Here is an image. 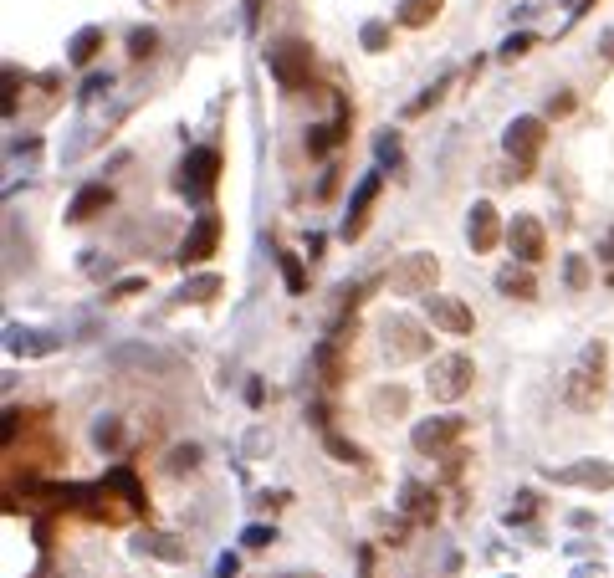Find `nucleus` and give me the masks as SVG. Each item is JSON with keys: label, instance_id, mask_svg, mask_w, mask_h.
Returning a JSON list of instances; mask_svg holds the SVG:
<instances>
[{"label": "nucleus", "instance_id": "f257e3e1", "mask_svg": "<svg viewBox=\"0 0 614 578\" xmlns=\"http://www.w3.org/2000/svg\"><path fill=\"white\" fill-rule=\"evenodd\" d=\"M604 379H609V353H604V343H584L574 374H568V384H563V405H568V410H594L599 399H604Z\"/></svg>", "mask_w": 614, "mask_h": 578}, {"label": "nucleus", "instance_id": "f03ea898", "mask_svg": "<svg viewBox=\"0 0 614 578\" xmlns=\"http://www.w3.org/2000/svg\"><path fill=\"white\" fill-rule=\"evenodd\" d=\"M476 384V364H471V353H435L430 369H425V389L435 405H461V399L471 394Z\"/></svg>", "mask_w": 614, "mask_h": 578}, {"label": "nucleus", "instance_id": "7ed1b4c3", "mask_svg": "<svg viewBox=\"0 0 614 578\" xmlns=\"http://www.w3.org/2000/svg\"><path fill=\"white\" fill-rule=\"evenodd\" d=\"M267 72L282 93H297V87L313 82V47L302 36H277L267 47Z\"/></svg>", "mask_w": 614, "mask_h": 578}, {"label": "nucleus", "instance_id": "20e7f679", "mask_svg": "<svg viewBox=\"0 0 614 578\" xmlns=\"http://www.w3.org/2000/svg\"><path fill=\"white\" fill-rule=\"evenodd\" d=\"M435 282H441V256L435 251H410L405 261H394V272H389L394 297H430Z\"/></svg>", "mask_w": 614, "mask_h": 578}, {"label": "nucleus", "instance_id": "39448f33", "mask_svg": "<svg viewBox=\"0 0 614 578\" xmlns=\"http://www.w3.org/2000/svg\"><path fill=\"white\" fill-rule=\"evenodd\" d=\"M384 359L389 364H410V359H425L430 353V328L425 323H415V318H405V313H394V318H384Z\"/></svg>", "mask_w": 614, "mask_h": 578}, {"label": "nucleus", "instance_id": "423d86ee", "mask_svg": "<svg viewBox=\"0 0 614 578\" xmlns=\"http://www.w3.org/2000/svg\"><path fill=\"white\" fill-rule=\"evenodd\" d=\"M543 144H548V118H533V113L512 118V123H507V133H502L507 159H512V164H522V169H533V164H538Z\"/></svg>", "mask_w": 614, "mask_h": 578}, {"label": "nucleus", "instance_id": "0eeeda50", "mask_svg": "<svg viewBox=\"0 0 614 578\" xmlns=\"http://www.w3.org/2000/svg\"><path fill=\"white\" fill-rule=\"evenodd\" d=\"M379 190H384V174H379V169H369L364 180H359V190H354V200H348L343 226H338V236H343L348 246L364 241V231H369V215H374V205H379Z\"/></svg>", "mask_w": 614, "mask_h": 578}, {"label": "nucleus", "instance_id": "6e6552de", "mask_svg": "<svg viewBox=\"0 0 614 578\" xmlns=\"http://www.w3.org/2000/svg\"><path fill=\"white\" fill-rule=\"evenodd\" d=\"M215 180H221V149H210V144L205 149H190L185 164H180V190L190 200H210Z\"/></svg>", "mask_w": 614, "mask_h": 578}, {"label": "nucleus", "instance_id": "1a4fd4ad", "mask_svg": "<svg viewBox=\"0 0 614 578\" xmlns=\"http://www.w3.org/2000/svg\"><path fill=\"white\" fill-rule=\"evenodd\" d=\"M507 251H512V261H522V266H543V256H548L543 220H538V215H512V220H507Z\"/></svg>", "mask_w": 614, "mask_h": 578}, {"label": "nucleus", "instance_id": "9d476101", "mask_svg": "<svg viewBox=\"0 0 614 578\" xmlns=\"http://www.w3.org/2000/svg\"><path fill=\"white\" fill-rule=\"evenodd\" d=\"M461 435H466V420H461V415H430V420H420V425L410 430V446H415L420 456H446Z\"/></svg>", "mask_w": 614, "mask_h": 578}, {"label": "nucleus", "instance_id": "9b49d317", "mask_svg": "<svg viewBox=\"0 0 614 578\" xmlns=\"http://www.w3.org/2000/svg\"><path fill=\"white\" fill-rule=\"evenodd\" d=\"M502 241H507V226H502L497 205H492V200H476V205L466 210V246H471L476 256H487V251H497Z\"/></svg>", "mask_w": 614, "mask_h": 578}, {"label": "nucleus", "instance_id": "f8f14e48", "mask_svg": "<svg viewBox=\"0 0 614 578\" xmlns=\"http://www.w3.org/2000/svg\"><path fill=\"white\" fill-rule=\"evenodd\" d=\"M425 323H430L435 333H451V338H466V333L476 328L471 307H466L461 297H451V292H430V297H425Z\"/></svg>", "mask_w": 614, "mask_h": 578}, {"label": "nucleus", "instance_id": "ddd939ff", "mask_svg": "<svg viewBox=\"0 0 614 578\" xmlns=\"http://www.w3.org/2000/svg\"><path fill=\"white\" fill-rule=\"evenodd\" d=\"M215 246H221V215H200V220H190V236L180 241V266L210 261Z\"/></svg>", "mask_w": 614, "mask_h": 578}, {"label": "nucleus", "instance_id": "4468645a", "mask_svg": "<svg viewBox=\"0 0 614 578\" xmlns=\"http://www.w3.org/2000/svg\"><path fill=\"white\" fill-rule=\"evenodd\" d=\"M108 205H113V190H108L103 180L82 185V190L72 195V205H67V226H87V220H98Z\"/></svg>", "mask_w": 614, "mask_h": 578}, {"label": "nucleus", "instance_id": "2eb2a0df", "mask_svg": "<svg viewBox=\"0 0 614 578\" xmlns=\"http://www.w3.org/2000/svg\"><path fill=\"white\" fill-rule=\"evenodd\" d=\"M538 266H522V261H507L497 272V292L512 297V302H538Z\"/></svg>", "mask_w": 614, "mask_h": 578}, {"label": "nucleus", "instance_id": "dca6fc26", "mask_svg": "<svg viewBox=\"0 0 614 578\" xmlns=\"http://www.w3.org/2000/svg\"><path fill=\"white\" fill-rule=\"evenodd\" d=\"M553 476L568 481V486H589V492H614V466L609 461H579V466L553 471Z\"/></svg>", "mask_w": 614, "mask_h": 578}, {"label": "nucleus", "instance_id": "f3484780", "mask_svg": "<svg viewBox=\"0 0 614 578\" xmlns=\"http://www.w3.org/2000/svg\"><path fill=\"white\" fill-rule=\"evenodd\" d=\"M221 297H226V277L221 272H190L185 287H180V302H190V307H210Z\"/></svg>", "mask_w": 614, "mask_h": 578}, {"label": "nucleus", "instance_id": "a211bd4d", "mask_svg": "<svg viewBox=\"0 0 614 578\" xmlns=\"http://www.w3.org/2000/svg\"><path fill=\"white\" fill-rule=\"evenodd\" d=\"M343 338H323L318 343V379H323V389H338L343 379H348V364H343Z\"/></svg>", "mask_w": 614, "mask_h": 578}, {"label": "nucleus", "instance_id": "6ab92c4d", "mask_svg": "<svg viewBox=\"0 0 614 578\" xmlns=\"http://www.w3.org/2000/svg\"><path fill=\"white\" fill-rule=\"evenodd\" d=\"M441 6L446 0H400V6H394V26L420 31V26H430L435 16H441Z\"/></svg>", "mask_w": 614, "mask_h": 578}, {"label": "nucleus", "instance_id": "aec40b11", "mask_svg": "<svg viewBox=\"0 0 614 578\" xmlns=\"http://www.w3.org/2000/svg\"><path fill=\"white\" fill-rule=\"evenodd\" d=\"M108 486L123 497V507H134V512H149V497H144V486H139V476H134V466H113L108 471Z\"/></svg>", "mask_w": 614, "mask_h": 578}, {"label": "nucleus", "instance_id": "412c9836", "mask_svg": "<svg viewBox=\"0 0 614 578\" xmlns=\"http://www.w3.org/2000/svg\"><path fill=\"white\" fill-rule=\"evenodd\" d=\"M62 338L57 333H26V328H11V353H26V359H47L57 353Z\"/></svg>", "mask_w": 614, "mask_h": 578}, {"label": "nucleus", "instance_id": "4be33fe9", "mask_svg": "<svg viewBox=\"0 0 614 578\" xmlns=\"http://www.w3.org/2000/svg\"><path fill=\"white\" fill-rule=\"evenodd\" d=\"M405 512L410 517H420V522H430L435 517V507H441V497H435V486H420V481H405Z\"/></svg>", "mask_w": 614, "mask_h": 578}, {"label": "nucleus", "instance_id": "5701e85b", "mask_svg": "<svg viewBox=\"0 0 614 578\" xmlns=\"http://www.w3.org/2000/svg\"><path fill=\"white\" fill-rule=\"evenodd\" d=\"M98 52H103V31H98V26H82V31L72 36V47H67V62H72V67H87Z\"/></svg>", "mask_w": 614, "mask_h": 578}, {"label": "nucleus", "instance_id": "b1692460", "mask_svg": "<svg viewBox=\"0 0 614 578\" xmlns=\"http://www.w3.org/2000/svg\"><path fill=\"white\" fill-rule=\"evenodd\" d=\"M405 410H410V389H405V384H384V389L374 394V415L389 420V415H405Z\"/></svg>", "mask_w": 614, "mask_h": 578}, {"label": "nucleus", "instance_id": "393cba45", "mask_svg": "<svg viewBox=\"0 0 614 578\" xmlns=\"http://www.w3.org/2000/svg\"><path fill=\"white\" fill-rule=\"evenodd\" d=\"M277 266H282V282H287V292H292V297H302V292H307V266H302V256L277 251Z\"/></svg>", "mask_w": 614, "mask_h": 578}, {"label": "nucleus", "instance_id": "a878e982", "mask_svg": "<svg viewBox=\"0 0 614 578\" xmlns=\"http://www.w3.org/2000/svg\"><path fill=\"white\" fill-rule=\"evenodd\" d=\"M563 282H568V292H589V282H594L589 256H563Z\"/></svg>", "mask_w": 614, "mask_h": 578}, {"label": "nucleus", "instance_id": "bb28decb", "mask_svg": "<svg viewBox=\"0 0 614 578\" xmlns=\"http://www.w3.org/2000/svg\"><path fill=\"white\" fill-rule=\"evenodd\" d=\"M200 456H205V451L195 446V440H185V446H174V451L164 456V471H169V476H185V471L200 466Z\"/></svg>", "mask_w": 614, "mask_h": 578}, {"label": "nucleus", "instance_id": "cd10ccee", "mask_svg": "<svg viewBox=\"0 0 614 578\" xmlns=\"http://www.w3.org/2000/svg\"><path fill=\"white\" fill-rule=\"evenodd\" d=\"M323 446H328V456H338V461H348V466H369V456L354 446V440H343V435H323Z\"/></svg>", "mask_w": 614, "mask_h": 578}, {"label": "nucleus", "instance_id": "c85d7f7f", "mask_svg": "<svg viewBox=\"0 0 614 578\" xmlns=\"http://www.w3.org/2000/svg\"><path fill=\"white\" fill-rule=\"evenodd\" d=\"M144 548H154V558H164V563H185V558H190V553H185V543H180V538H164V532L144 538Z\"/></svg>", "mask_w": 614, "mask_h": 578}, {"label": "nucleus", "instance_id": "c756f323", "mask_svg": "<svg viewBox=\"0 0 614 578\" xmlns=\"http://www.w3.org/2000/svg\"><path fill=\"white\" fill-rule=\"evenodd\" d=\"M446 87H451V77H441V82H430V87H425V93H420V98H415V103L405 108V118H420V113H430L435 103H441V98H446Z\"/></svg>", "mask_w": 614, "mask_h": 578}, {"label": "nucleus", "instance_id": "7c9ffc66", "mask_svg": "<svg viewBox=\"0 0 614 578\" xmlns=\"http://www.w3.org/2000/svg\"><path fill=\"white\" fill-rule=\"evenodd\" d=\"M374 154H379V164H394V169H400V159H405V149H400V133L384 128L379 139H374Z\"/></svg>", "mask_w": 614, "mask_h": 578}, {"label": "nucleus", "instance_id": "2f4dec72", "mask_svg": "<svg viewBox=\"0 0 614 578\" xmlns=\"http://www.w3.org/2000/svg\"><path fill=\"white\" fill-rule=\"evenodd\" d=\"M154 47H159V31H154V26H139L134 36H128V57H134V62L154 57Z\"/></svg>", "mask_w": 614, "mask_h": 578}, {"label": "nucleus", "instance_id": "473e14b6", "mask_svg": "<svg viewBox=\"0 0 614 578\" xmlns=\"http://www.w3.org/2000/svg\"><path fill=\"white\" fill-rule=\"evenodd\" d=\"M93 440H98V451H123V420H98Z\"/></svg>", "mask_w": 614, "mask_h": 578}, {"label": "nucleus", "instance_id": "72a5a7b5", "mask_svg": "<svg viewBox=\"0 0 614 578\" xmlns=\"http://www.w3.org/2000/svg\"><path fill=\"white\" fill-rule=\"evenodd\" d=\"M533 41H538L533 31H512V36L502 41V52H497V57H502V62H517V57H528V52H533Z\"/></svg>", "mask_w": 614, "mask_h": 578}, {"label": "nucleus", "instance_id": "f704fd0d", "mask_svg": "<svg viewBox=\"0 0 614 578\" xmlns=\"http://www.w3.org/2000/svg\"><path fill=\"white\" fill-rule=\"evenodd\" d=\"M574 108H579V98L568 93V87H558V93L548 98V108H543V118H568V113H574Z\"/></svg>", "mask_w": 614, "mask_h": 578}, {"label": "nucleus", "instance_id": "c9c22d12", "mask_svg": "<svg viewBox=\"0 0 614 578\" xmlns=\"http://www.w3.org/2000/svg\"><path fill=\"white\" fill-rule=\"evenodd\" d=\"M359 41H364V52H384L389 47V21H369Z\"/></svg>", "mask_w": 614, "mask_h": 578}, {"label": "nucleus", "instance_id": "e433bc0d", "mask_svg": "<svg viewBox=\"0 0 614 578\" xmlns=\"http://www.w3.org/2000/svg\"><path fill=\"white\" fill-rule=\"evenodd\" d=\"M139 292H149V277H123L113 292H108V302H123V297H139Z\"/></svg>", "mask_w": 614, "mask_h": 578}, {"label": "nucleus", "instance_id": "4c0bfd02", "mask_svg": "<svg viewBox=\"0 0 614 578\" xmlns=\"http://www.w3.org/2000/svg\"><path fill=\"white\" fill-rule=\"evenodd\" d=\"M272 538H277L272 527H246V532H241V548H267Z\"/></svg>", "mask_w": 614, "mask_h": 578}, {"label": "nucleus", "instance_id": "58836bf2", "mask_svg": "<svg viewBox=\"0 0 614 578\" xmlns=\"http://www.w3.org/2000/svg\"><path fill=\"white\" fill-rule=\"evenodd\" d=\"M103 87H113V77H108V72H93V77H87V82H82V98H98V93H103Z\"/></svg>", "mask_w": 614, "mask_h": 578}, {"label": "nucleus", "instance_id": "ea45409f", "mask_svg": "<svg viewBox=\"0 0 614 578\" xmlns=\"http://www.w3.org/2000/svg\"><path fill=\"white\" fill-rule=\"evenodd\" d=\"M338 180H343V174H338V169H328V174H323V185H318V200H333V195H338Z\"/></svg>", "mask_w": 614, "mask_h": 578}, {"label": "nucleus", "instance_id": "a19ab883", "mask_svg": "<svg viewBox=\"0 0 614 578\" xmlns=\"http://www.w3.org/2000/svg\"><path fill=\"white\" fill-rule=\"evenodd\" d=\"M246 405H251V410L267 405V389H261V379H251V389H246Z\"/></svg>", "mask_w": 614, "mask_h": 578}, {"label": "nucleus", "instance_id": "79ce46f5", "mask_svg": "<svg viewBox=\"0 0 614 578\" xmlns=\"http://www.w3.org/2000/svg\"><path fill=\"white\" fill-rule=\"evenodd\" d=\"M236 568H241V558H236V553H226V558H221V568H215V573H221V578H236Z\"/></svg>", "mask_w": 614, "mask_h": 578}, {"label": "nucleus", "instance_id": "37998d69", "mask_svg": "<svg viewBox=\"0 0 614 578\" xmlns=\"http://www.w3.org/2000/svg\"><path fill=\"white\" fill-rule=\"evenodd\" d=\"M374 573V553L369 548H359V578H369Z\"/></svg>", "mask_w": 614, "mask_h": 578}, {"label": "nucleus", "instance_id": "c03bdc74", "mask_svg": "<svg viewBox=\"0 0 614 578\" xmlns=\"http://www.w3.org/2000/svg\"><path fill=\"white\" fill-rule=\"evenodd\" d=\"M599 261H614V231H604V241H599Z\"/></svg>", "mask_w": 614, "mask_h": 578}, {"label": "nucleus", "instance_id": "a18cd8bd", "mask_svg": "<svg viewBox=\"0 0 614 578\" xmlns=\"http://www.w3.org/2000/svg\"><path fill=\"white\" fill-rule=\"evenodd\" d=\"M599 57H604V62H614V31H604V41H599Z\"/></svg>", "mask_w": 614, "mask_h": 578}, {"label": "nucleus", "instance_id": "49530a36", "mask_svg": "<svg viewBox=\"0 0 614 578\" xmlns=\"http://www.w3.org/2000/svg\"><path fill=\"white\" fill-rule=\"evenodd\" d=\"M563 6H574V11H579V6H589V0H563Z\"/></svg>", "mask_w": 614, "mask_h": 578}]
</instances>
